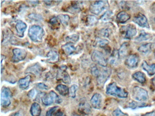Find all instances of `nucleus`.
<instances>
[{
	"mask_svg": "<svg viewBox=\"0 0 155 116\" xmlns=\"http://www.w3.org/2000/svg\"><path fill=\"white\" fill-rule=\"evenodd\" d=\"M112 16H113V13L111 11H106L104 15L102 16L101 17V20L102 22H107L110 21L111 19L112 18Z\"/></svg>",
	"mask_w": 155,
	"mask_h": 116,
	"instance_id": "33",
	"label": "nucleus"
},
{
	"mask_svg": "<svg viewBox=\"0 0 155 116\" xmlns=\"http://www.w3.org/2000/svg\"><path fill=\"white\" fill-rule=\"evenodd\" d=\"M111 73V70L107 67H104V69L100 70V73L96 78L97 84L100 86L104 85L110 77Z\"/></svg>",
	"mask_w": 155,
	"mask_h": 116,
	"instance_id": "6",
	"label": "nucleus"
},
{
	"mask_svg": "<svg viewBox=\"0 0 155 116\" xmlns=\"http://www.w3.org/2000/svg\"><path fill=\"white\" fill-rule=\"evenodd\" d=\"M152 83L154 86H155V76L152 79Z\"/></svg>",
	"mask_w": 155,
	"mask_h": 116,
	"instance_id": "51",
	"label": "nucleus"
},
{
	"mask_svg": "<svg viewBox=\"0 0 155 116\" xmlns=\"http://www.w3.org/2000/svg\"></svg>",
	"mask_w": 155,
	"mask_h": 116,
	"instance_id": "54",
	"label": "nucleus"
},
{
	"mask_svg": "<svg viewBox=\"0 0 155 116\" xmlns=\"http://www.w3.org/2000/svg\"><path fill=\"white\" fill-rule=\"evenodd\" d=\"M42 103L45 106H49L53 103H60L62 100L59 96L53 91H51L46 94H43L41 98Z\"/></svg>",
	"mask_w": 155,
	"mask_h": 116,
	"instance_id": "3",
	"label": "nucleus"
},
{
	"mask_svg": "<svg viewBox=\"0 0 155 116\" xmlns=\"http://www.w3.org/2000/svg\"><path fill=\"white\" fill-rule=\"evenodd\" d=\"M44 2L46 3L47 5H51V2L52 1H44Z\"/></svg>",
	"mask_w": 155,
	"mask_h": 116,
	"instance_id": "50",
	"label": "nucleus"
},
{
	"mask_svg": "<svg viewBox=\"0 0 155 116\" xmlns=\"http://www.w3.org/2000/svg\"><path fill=\"white\" fill-rule=\"evenodd\" d=\"M62 49L65 55H71L74 54L77 50V48L73 43H68L62 46Z\"/></svg>",
	"mask_w": 155,
	"mask_h": 116,
	"instance_id": "15",
	"label": "nucleus"
},
{
	"mask_svg": "<svg viewBox=\"0 0 155 116\" xmlns=\"http://www.w3.org/2000/svg\"><path fill=\"white\" fill-rule=\"evenodd\" d=\"M47 61L50 63L57 62L59 61V55L56 51L51 50L48 52L47 55Z\"/></svg>",
	"mask_w": 155,
	"mask_h": 116,
	"instance_id": "21",
	"label": "nucleus"
},
{
	"mask_svg": "<svg viewBox=\"0 0 155 116\" xmlns=\"http://www.w3.org/2000/svg\"><path fill=\"white\" fill-rule=\"evenodd\" d=\"M81 10V7L78 4H73V5L68 8V12L71 13H77L79 12Z\"/></svg>",
	"mask_w": 155,
	"mask_h": 116,
	"instance_id": "36",
	"label": "nucleus"
},
{
	"mask_svg": "<svg viewBox=\"0 0 155 116\" xmlns=\"http://www.w3.org/2000/svg\"><path fill=\"white\" fill-rule=\"evenodd\" d=\"M145 103H141V104H139L138 103L132 102L129 104V108H131L132 109H135L137 108H141V107H143L145 106Z\"/></svg>",
	"mask_w": 155,
	"mask_h": 116,
	"instance_id": "38",
	"label": "nucleus"
},
{
	"mask_svg": "<svg viewBox=\"0 0 155 116\" xmlns=\"http://www.w3.org/2000/svg\"><path fill=\"white\" fill-rule=\"evenodd\" d=\"M150 10L153 13H155V3H153L150 7Z\"/></svg>",
	"mask_w": 155,
	"mask_h": 116,
	"instance_id": "48",
	"label": "nucleus"
},
{
	"mask_svg": "<svg viewBox=\"0 0 155 116\" xmlns=\"http://www.w3.org/2000/svg\"><path fill=\"white\" fill-rule=\"evenodd\" d=\"M139 52L144 55H147L151 51V43H147L141 46L138 49Z\"/></svg>",
	"mask_w": 155,
	"mask_h": 116,
	"instance_id": "24",
	"label": "nucleus"
},
{
	"mask_svg": "<svg viewBox=\"0 0 155 116\" xmlns=\"http://www.w3.org/2000/svg\"><path fill=\"white\" fill-rule=\"evenodd\" d=\"M113 116H127L125 113H123L120 109H117L113 112Z\"/></svg>",
	"mask_w": 155,
	"mask_h": 116,
	"instance_id": "42",
	"label": "nucleus"
},
{
	"mask_svg": "<svg viewBox=\"0 0 155 116\" xmlns=\"http://www.w3.org/2000/svg\"><path fill=\"white\" fill-rule=\"evenodd\" d=\"M150 34L148 33H147L143 31L140 34L139 36L135 38V40L139 42L146 41L149 40L150 39Z\"/></svg>",
	"mask_w": 155,
	"mask_h": 116,
	"instance_id": "29",
	"label": "nucleus"
},
{
	"mask_svg": "<svg viewBox=\"0 0 155 116\" xmlns=\"http://www.w3.org/2000/svg\"><path fill=\"white\" fill-rule=\"evenodd\" d=\"M109 5L108 1H96L90 6L91 13L96 15H99L109 8Z\"/></svg>",
	"mask_w": 155,
	"mask_h": 116,
	"instance_id": "4",
	"label": "nucleus"
},
{
	"mask_svg": "<svg viewBox=\"0 0 155 116\" xmlns=\"http://www.w3.org/2000/svg\"><path fill=\"white\" fill-rule=\"evenodd\" d=\"M111 33V31L108 28L103 29L100 31V34L104 37H108Z\"/></svg>",
	"mask_w": 155,
	"mask_h": 116,
	"instance_id": "39",
	"label": "nucleus"
},
{
	"mask_svg": "<svg viewBox=\"0 0 155 116\" xmlns=\"http://www.w3.org/2000/svg\"><path fill=\"white\" fill-rule=\"evenodd\" d=\"M15 27L18 35L20 37H23L25 31L27 28V25L23 22L19 21L16 24Z\"/></svg>",
	"mask_w": 155,
	"mask_h": 116,
	"instance_id": "14",
	"label": "nucleus"
},
{
	"mask_svg": "<svg viewBox=\"0 0 155 116\" xmlns=\"http://www.w3.org/2000/svg\"><path fill=\"white\" fill-rule=\"evenodd\" d=\"M142 116H155V111L146 113V114H144Z\"/></svg>",
	"mask_w": 155,
	"mask_h": 116,
	"instance_id": "47",
	"label": "nucleus"
},
{
	"mask_svg": "<svg viewBox=\"0 0 155 116\" xmlns=\"http://www.w3.org/2000/svg\"><path fill=\"white\" fill-rule=\"evenodd\" d=\"M57 19L63 25L65 26L68 25L69 22L70 17L67 15L60 14L57 16Z\"/></svg>",
	"mask_w": 155,
	"mask_h": 116,
	"instance_id": "28",
	"label": "nucleus"
},
{
	"mask_svg": "<svg viewBox=\"0 0 155 116\" xmlns=\"http://www.w3.org/2000/svg\"><path fill=\"white\" fill-rule=\"evenodd\" d=\"M12 94L8 88L3 87L1 92V105L2 107H8L11 104Z\"/></svg>",
	"mask_w": 155,
	"mask_h": 116,
	"instance_id": "7",
	"label": "nucleus"
},
{
	"mask_svg": "<svg viewBox=\"0 0 155 116\" xmlns=\"http://www.w3.org/2000/svg\"><path fill=\"white\" fill-rule=\"evenodd\" d=\"M132 97L135 100L141 102L146 101L149 98L147 90L138 86L135 87L133 89Z\"/></svg>",
	"mask_w": 155,
	"mask_h": 116,
	"instance_id": "5",
	"label": "nucleus"
},
{
	"mask_svg": "<svg viewBox=\"0 0 155 116\" xmlns=\"http://www.w3.org/2000/svg\"><path fill=\"white\" fill-rule=\"evenodd\" d=\"M141 67L144 70L147 72L149 76H152L155 74V64L150 65L147 63V62L144 61L141 64Z\"/></svg>",
	"mask_w": 155,
	"mask_h": 116,
	"instance_id": "17",
	"label": "nucleus"
},
{
	"mask_svg": "<svg viewBox=\"0 0 155 116\" xmlns=\"http://www.w3.org/2000/svg\"><path fill=\"white\" fill-rule=\"evenodd\" d=\"M139 58L138 56L135 54L131 55L126 58L125 61V64L130 69L136 68L138 64Z\"/></svg>",
	"mask_w": 155,
	"mask_h": 116,
	"instance_id": "11",
	"label": "nucleus"
},
{
	"mask_svg": "<svg viewBox=\"0 0 155 116\" xmlns=\"http://www.w3.org/2000/svg\"><path fill=\"white\" fill-rule=\"evenodd\" d=\"M45 35V31L39 25H32L28 31V36L32 41L35 42H41Z\"/></svg>",
	"mask_w": 155,
	"mask_h": 116,
	"instance_id": "2",
	"label": "nucleus"
},
{
	"mask_svg": "<svg viewBox=\"0 0 155 116\" xmlns=\"http://www.w3.org/2000/svg\"><path fill=\"white\" fill-rule=\"evenodd\" d=\"M80 105V109L82 111H83L84 113H87L89 112L90 111V109H89V105L87 103H82Z\"/></svg>",
	"mask_w": 155,
	"mask_h": 116,
	"instance_id": "40",
	"label": "nucleus"
},
{
	"mask_svg": "<svg viewBox=\"0 0 155 116\" xmlns=\"http://www.w3.org/2000/svg\"><path fill=\"white\" fill-rule=\"evenodd\" d=\"M79 39V36L77 34H73L69 36H67L65 38L66 41H68L69 43H76L78 42Z\"/></svg>",
	"mask_w": 155,
	"mask_h": 116,
	"instance_id": "32",
	"label": "nucleus"
},
{
	"mask_svg": "<svg viewBox=\"0 0 155 116\" xmlns=\"http://www.w3.org/2000/svg\"><path fill=\"white\" fill-rule=\"evenodd\" d=\"M106 93L107 94L120 99L127 98L128 96L127 92L123 88L118 86L115 82L111 83L108 86Z\"/></svg>",
	"mask_w": 155,
	"mask_h": 116,
	"instance_id": "1",
	"label": "nucleus"
},
{
	"mask_svg": "<svg viewBox=\"0 0 155 116\" xmlns=\"http://www.w3.org/2000/svg\"><path fill=\"white\" fill-rule=\"evenodd\" d=\"M78 86L76 85H73L69 89V94L71 98L74 99L76 98V93L78 91Z\"/></svg>",
	"mask_w": 155,
	"mask_h": 116,
	"instance_id": "35",
	"label": "nucleus"
},
{
	"mask_svg": "<svg viewBox=\"0 0 155 116\" xmlns=\"http://www.w3.org/2000/svg\"><path fill=\"white\" fill-rule=\"evenodd\" d=\"M91 72L92 75L97 78L100 72V70L96 65L92 66L91 69Z\"/></svg>",
	"mask_w": 155,
	"mask_h": 116,
	"instance_id": "37",
	"label": "nucleus"
},
{
	"mask_svg": "<svg viewBox=\"0 0 155 116\" xmlns=\"http://www.w3.org/2000/svg\"><path fill=\"white\" fill-rule=\"evenodd\" d=\"M28 17L30 20L35 22H41L42 20V17L41 15L39 14H35V13H32L30 14L28 16Z\"/></svg>",
	"mask_w": 155,
	"mask_h": 116,
	"instance_id": "34",
	"label": "nucleus"
},
{
	"mask_svg": "<svg viewBox=\"0 0 155 116\" xmlns=\"http://www.w3.org/2000/svg\"><path fill=\"white\" fill-rule=\"evenodd\" d=\"M58 109V107L55 106V107H52L50 108L46 113V116H53L54 113L56 111L57 109Z\"/></svg>",
	"mask_w": 155,
	"mask_h": 116,
	"instance_id": "41",
	"label": "nucleus"
},
{
	"mask_svg": "<svg viewBox=\"0 0 155 116\" xmlns=\"http://www.w3.org/2000/svg\"><path fill=\"white\" fill-rule=\"evenodd\" d=\"M12 61L13 62L17 63L24 61L27 56V51L23 49L15 48L13 49Z\"/></svg>",
	"mask_w": 155,
	"mask_h": 116,
	"instance_id": "9",
	"label": "nucleus"
},
{
	"mask_svg": "<svg viewBox=\"0 0 155 116\" xmlns=\"http://www.w3.org/2000/svg\"><path fill=\"white\" fill-rule=\"evenodd\" d=\"M29 3H31V5H32V6H34V5H35V6H36V5H38V3H39L38 1H28Z\"/></svg>",
	"mask_w": 155,
	"mask_h": 116,
	"instance_id": "49",
	"label": "nucleus"
},
{
	"mask_svg": "<svg viewBox=\"0 0 155 116\" xmlns=\"http://www.w3.org/2000/svg\"><path fill=\"white\" fill-rule=\"evenodd\" d=\"M109 42L106 39H103L102 38H97L94 43V46L100 48H104L107 46Z\"/></svg>",
	"mask_w": 155,
	"mask_h": 116,
	"instance_id": "26",
	"label": "nucleus"
},
{
	"mask_svg": "<svg viewBox=\"0 0 155 116\" xmlns=\"http://www.w3.org/2000/svg\"><path fill=\"white\" fill-rule=\"evenodd\" d=\"M41 112V107L40 104L37 103H34L30 109V113L32 116H40Z\"/></svg>",
	"mask_w": 155,
	"mask_h": 116,
	"instance_id": "18",
	"label": "nucleus"
},
{
	"mask_svg": "<svg viewBox=\"0 0 155 116\" xmlns=\"http://www.w3.org/2000/svg\"><path fill=\"white\" fill-rule=\"evenodd\" d=\"M92 61L102 67H107V61L102 52L97 50L93 52L91 56Z\"/></svg>",
	"mask_w": 155,
	"mask_h": 116,
	"instance_id": "8",
	"label": "nucleus"
},
{
	"mask_svg": "<svg viewBox=\"0 0 155 116\" xmlns=\"http://www.w3.org/2000/svg\"></svg>",
	"mask_w": 155,
	"mask_h": 116,
	"instance_id": "53",
	"label": "nucleus"
},
{
	"mask_svg": "<svg viewBox=\"0 0 155 116\" xmlns=\"http://www.w3.org/2000/svg\"><path fill=\"white\" fill-rule=\"evenodd\" d=\"M102 98L100 94L96 93L92 97L91 100V104L93 108L96 109H100L102 107Z\"/></svg>",
	"mask_w": 155,
	"mask_h": 116,
	"instance_id": "13",
	"label": "nucleus"
},
{
	"mask_svg": "<svg viewBox=\"0 0 155 116\" xmlns=\"http://www.w3.org/2000/svg\"><path fill=\"white\" fill-rule=\"evenodd\" d=\"M58 23V21H57V19L56 17H54L53 18L50 19V23L51 25H56V24Z\"/></svg>",
	"mask_w": 155,
	"mask_h": 116,
	"instance_id": "45",
	"label": "nucleus"
},
{
	"mask_svg": "<svg viewBox=\"0 0 155 116\" xmlns=\"http://www.w3.org/2000/svg\"><path fill=\"white\" fill-rule=\"evenodd\" d=\"M128 43L125 42L120 48L118 51L120 59H123L127 55L128 52Z\"/></svg>",
	"mask_w": 155,
	"mask_h": 116,
	"instance_id": "19",
	"label": "nucleus"
},
{
	"mask_svg": "<svg viewBox=\"0 0 155 116\" xmlns=\"http://www.w3.org/2000/svg\"><path fill=\"white\" fill-rule=\"evenodd\" d=\"M37 92L35 89H32L28 92L27 96L30 99H33L37 96Z\"/></svg>",
	"mask_w": 155,
	"mask_h": 116,
	"instance_id": "43",
	"label": "nucleus"
},
{
	"mask_svg": "<svg viewBox=\"0 0 155 116\" xmlns=\"http://www.w3.org/2000/svg\"><path fill=\"white\" fill-rule=\"evenodd\" d=\"M87 23L89 25L93 26L95 25L98 22V19L94 16L89 15L87 17Z\"/></svg>",
	"mask_w": 155,
	"mask_h": 116,
	"instance_id": "31",
	"label": "nucleus"
},
{
	"mask_svg": "<svg viewBox=\"0 0 155 116\" xmlns=\"http://www.w3.org/2000/svg\"><path fill=\"white\" fill-rule=\"evenodd\" d=\"M131 18V16L125 11L120 12L117 15V19L118 22L125 23Z\"/></svg>",
	"mask_w": 155,
	"mask_h": 116,
	"instance_id": "16",
	"label": "nucleus"
},
{
	"mask_svg": "<svg viewBox=\"0 0 155 116\" xmlns=\"http://www.w3.org/2000/svg\"><path fill=\"white\" fill-rule=\"evenodd\" d=\"M132 76V78L141 84H143L146 82V76L145 74L141 72H136L133 73Z\"/></svg>",
	"mask_w": 155,
	"mask_h": 116,
	"instance_id": "22",
	"label": "nucleus"
},
{
	"mask_svg": "<svg viewBox=\"0 0 155 116\" xmlns=\"http://www.w3.org/2000/svg\"><path fill=\"white\" fill-rule=\"evenodd\" d=\"M54 116H65L64 112L62 111H58L55 114Z\"/></svg>",
	"mask_w": 155,
	"mask_h": 116,
	"instance_id": "46",
	"label": "nucleus"
},
{
	"mask_svg": "<svg viewBox=\"0 0 155 116\" xmlns=\"http://www.w3.org/2000/svg\"><path fill=\"white\" fill-rule=\"evenodd\" d=\"M125 32V38L126 39L130 40L135 36L137 34V30L135 26L132 24L128 25L124 27Z\"/></svg>",
	"mask_w": 155,
	"mask_h": 116,
	"instance_id": "12",
	"label": "nucleus"
},
{
	"mask_svg": "<svg viewBox=\"0 0 155 116\" xmlns=\"http://www.w3.org/2000/svg\"><path fill=\"white\" fill-rule=\"evenodd\" d=\"M31 80V77L30 75H27L24 78L21 79L18 81V85L21 88L26 89L29 87L30 82Z\"/></svg>",
	"mask_w": 155,
	"mask_h": 116,
	"instance_id": "20",
	"label": "nucleus"
},
{
	"mask_svg": "<svg viewBox=\"0 0 155 116\" xmlns=\"http://www.w3.org/2000/svg\"><path fill=\"white\" fill-rule=\"evenodd\" d=\"M132 21L135 23L142 28H150L147 19L145 15L141 13H139L138 15L134 17Z\"/></svg>",
	"mask_w": 155,
	"mask_h": 116,
	"instance_id": "10",
	"label": "nucleus"
},
{
	"mask_svg": "<svg viewBox=\"0 0 155 116\" xmlns=\"http://www.w3.org/2000/svg\"><path fill=\"white\" fill-rule=\"evenodd\" d=\"M119 56L118 52L117 51H115L113 52L112 55L110 58L109 62L111 64L113 65H117L118 64L119 60Z\"/></svg>",
	"mask_w": 155,
	"mask_h": 116,
	"instance_id": "27",
	"label": "nucleus"
},
{
	"mask_svg": "<svg viewBox=\"0 0 155 116\" xmlns=\"http://www.w3.org/2000/svg\"><path fill=\"white\" fill-rule=\"evenodd\" d=\"M41 70L40 66L38 65H35L30 67L29 69H27L26 72H30V73H33V74H38L41 72Z\"/></svg>",
	"mask_w": 155,
	"mask_h": 116,
	"instance_id": "30",
	"label": "nucleus"
},
{
	"mask_svg": "<svg viewBox=\"0 0 155 116\" xmlns=\"http://www.w3.org/2000/svg\"><path fill=\"white\" fill-rule=\"evenodd\" d=\"M58 76L60 77V78L62 80L63 82L65 84H68V85L70 84L71 79L69 74H68L64 69L61 70V71L58 74Z\"/></svg>",
	"mask_w": 155,
	"mask_h": 116,
	"instance_id": "23",
	"label": "nucleus"
},
{
	"mask_svg": "<svg viewBox=\"0 0 155 116\" xmlns=\"http://www.w3.org/2000/svg\"><path fill=\"white\" fill-rule=\"evenodd\" d=\"M56 91L59 93L60 94L63 96H65L69 94V89L68 87L65 85H59L56 86Z\"/></svg>",
	"mask_w": 155,
	"mask_h": 116,
	"instance_id": "25",
	"label": "nucleus"
},
{
	"mask_svg": "<svg viewBox=\"0 0 155 116\" xmlns=\"http://www.w3.org/2000/svg\"><path fill=\"white\" fill-rule=\"evenodd\" d=\"M37 86L40 89H42V90H48V87L47 85H45L44 83H38L37 84Z\"/></svg>",
	"mask_w": 155,
	"mask_h": 116,
	"instance_id": "44",
	"label": "nucleus"
},
{
	"mask_svg": "<svg viewBox=\"0 0 155 116\" xmlns=\"http://www.w3.org/2000/svg\"><path fill=\"white\" fill-rule=\"evenodd\" d=\"M15 116H22L21 114L19 113H16V115H15Z\"/></svg>",
	"mask_w": 155,
	"mask_h": 116,
	"instance_id": "52",
	"label": "nucleus"
}]
</instances>
